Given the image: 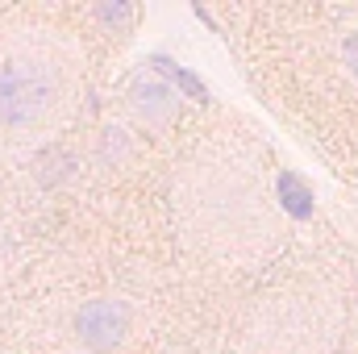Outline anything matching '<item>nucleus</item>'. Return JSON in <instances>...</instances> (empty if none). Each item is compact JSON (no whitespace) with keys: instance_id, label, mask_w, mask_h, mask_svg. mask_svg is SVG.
Wrapping results in <instances>:
<instances>
[{"instance_id":"5","label":"nucleus","mask_w":358,"mask_h":354,"mask_svg":"<svg viewBox=\"0 0 358 354\" xmlns=\"http://www.w3.org/2000/svg\"><path fill=\"white\" fill-rule=\"evenodd\" d=\"M129 108H134V117L146 121L150 129H163V125L176 121L179 96L171 88H163L159 80H138V84L129 88Z\"/></svg>"},{"instance_id":"4","label":"nucleus","mask_w":358,"mask_h":354,"mask_svg":"<svg viewBox=\"0 0 358 354\" xmlns=\"http://www.w3.org/2000/svg\"><path fill=\"white\" fill-rule=\"evenodd\" d=\"M71 334L88 354H117L134 334V304L121 296H92L71 313Z\"/></svg>"},{"instance_id":"1","label":"nucleus","mask_w":358,"mask_h":354,"mask_svg":"<svg viewBox=\"0 0 358 354\" xmlns=\"http://www.w3.org/2000/svg\"><path fill=\"white\" fill-rule=\"evenodd\" d=\"M176 225L183 246L217 267L263 263L279 246V208L246 150L208 146L176 179Z\"/></svg>"},{"instance_id":"3","label":"nucleus","mask_w":358,"mask_h":354,"mask_svg":"<svg viewBox=\"0 0 358 354\" xmlns=\"http://www.w3.org/2000/svg\"><path fill=\"white\" fill-rule=\"evenodd\" d=\"M342 330L346 313L334 292L283 288L250 309L238 354H334Z\"/></svg>"},{"instance_id":"6","label":"nucleus","mask_w":358,"mask_h":354,"mask_svg":"<svg viewBox=\"0 0 358 354\" xmlns=\"http://www.w3.org/2000/svg\"><path fill=\"white\" fill-rule=\"evenodd\" d=\"M342 63H346V71L358 80V29H350L346 42H342Z\"/></svg>"},{"instance_id":"2","label":"nucleus","mask_w":358,"mask_h":354,"mask_svg":"<svg viewBox=\"0 0 358 354\" xmlns=\"http://www.w3.org/2000/svg\"><path fill=\"white\" fill-rule=\"evenodd\" d=\"M84 63L50 29L0 38V159L42 146L76 108Z\"/></svg>"}]
</instances>
